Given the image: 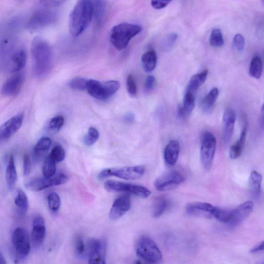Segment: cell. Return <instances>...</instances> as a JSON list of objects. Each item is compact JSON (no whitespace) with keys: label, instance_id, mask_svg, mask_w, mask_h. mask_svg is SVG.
Returning <instances> with one entry per match:
<instances>
[{"label":"cell","instance_id":"cell-23","mask_svg":"<svg viewBox=\"0 0 264 264\" xmlns=\"http://www.w3.org/2000/svg\"><path fill=\"white\" fill-rule=\"evenodd\" d=\"M92 16L98 26H102L105 21L107 12V4L104 1L92 2Z\"/></svg>","mask_w":264,"mask_h":264},{"label":"cell","instance_id":"cell-41","mask_svg":"<svg viewBox=\"0 0 264 264\" xmlns=\"http://www.w3.org/2000/svg\"><path fill=\"white\" fill-rule=\"evenodd\" d=\"M64 122V118L62 116H57L50 122L48 129L52 133L56 134L62 127Z\"/></svg>","mask_w":264,"mask_h":264},{"label":"cell","instance_id":"cell-51","mask_svg":"<svg viewBox=\"0 0 264 264\" xmlns=\"http://www.w3.org/2000/svg\"><path fill=\"white\" fill-rule=\"evenodd\" d=\"M264 242H262L255 247L253 248L250 250V252L256 253L258 252L262 251L264 248Z\"/></svg>","mask_w":264,"mask_h":264},{"label":"cell","instance_id":"cell-44","mask_svg":"<svg viewBox=\"0 0 264 264\" xmlns=\"http://www.w3.org/2000/svg\"><path fill=\"white\" fill-rule=\"evenodd\" d=\"M75 248L76 254L81 256L84 254L86 250V246L84 240L80 236H78L76 240Z\"/></svg>","mask_w":264,"mask_h":264},{"label":"cell","instance_id":"cell-25","mask_svg":"<svg viewBox=\"0 0 264 264\" xmlns=\"http://www.w3.org/2000/svg\"><path fill=\"white\" fill-rule=\"evenodd\" d=\"M16 179H18V172H16L14 160L13 156L10 158L6 170V181L8 188L10 190L14 189Z\"/></svg>","mask_w":264,"mask_h":264},{"label":"cell","instance_id":"cell-32","mask_svg":"<svg viewBox=\"0 0 264 264\" xmlns=\"http://www.w3.org/2000/svg\"><path fill=\"white\" fill-rule=\"evenodd\" d=\"M14 204L22 214H26L28 208V202L26 194L23 191L18 192L15 198Z\"/></svg>","mask_w":264,"mask_h":264},{"label":"cell","instance_id":"cell-53","mask_svg":"<svg viewBox=\"0 0 264 264\" xmlns=\"http://www.w3.org/2000/svg\"><path fill=\"white\" fill-rule=\"evenodd\" d=\"M136 264H141L140 261H138Z\"/></svg>","mask_w":264,"mask_h":264},{"label":"cell","instance_id":"cell-36","mask_svg":"<svg viewBox=\"0 0 264 264\" xmlns=\"http://www.w3.org/2000/svg\"><path fill=\"white\" fill-rule=\"evenodd\" d=\"M219 96L218 88H214L210 91L203 102V106L206 110H210L216 104Z\"/></svg>","mask_w":264,"mask_h":264},{"label":"cell","instance_id":"cell-12","mask_svg":"<svg viewBox=\"0 0 264 264\" xmlns=\"http://www.w3.org/2000/svg\"><path fill=\"white\" fill-rule=\"evenodd\" d=\"M68 178L60 173L50 178H37L31 180L25 184V187L29 190L39 192L50 187L59 186L68 182Z\"/></svg>","mask_w":264,"mask_h":264},{"label":"cell","instance_id":"cell-38","mask_svg":"<svg viewBox=\"0 0 264 264\" xmlns=\"http://www.w3.org/2000/svg\"><path fill=\"white\" fill-rule=\"evenodd\" d=\"M48 204L50 210L53 212H58L61 204L59 195L56 192L50 194L48 196Z\"/></svg>","mask_w":264,"mask_h":264},{"label":"cell","instance_id":"cell-19","mask_svg":"<svg viewBox=\"0 0 264 264\" xmlns=\"http://www.w3.org/2000/svg\"><path fill=\"white\" fill-rule=\"evenodd\" d=\"M24 76L18 74L10 78L4 84L2 88V94L6 96L18 94L24 84Z\"/></svg>","mask_w":264,"mask_h":264},{"label":"cell","instance_id":"cell-9","mask_svg":"<svg viewBox=\"0 0 264 264\" xmlns=\"http://www.w3.org/2000/svg\"><path fill=\"white\" fill-rule=\"evenodd\" d=\"M145 171L144 168L142 166L107 168L99 173L98 177L100 180L112 176L126 180H134L142 177Z\"/></svg>","mask_w":264,"mask_h":264},{"label":"cell","instance_id":"cell-29","mask_svg":"<svg viewBox=\"0 0 264 264\" xmlns=\"http://www.w3.org/2000/svg\"><path fill=\"white\" fill-rule=\"evenodd\" d=\"M262 182V175L257 171H253L250 178V188L252 194L256 196L261 192Z\"/></svg>","mask_w":264,"mask_h":264},{"label":"cell","instance_id":"cell-7","mask_svg":"<svg viewBox=\"0 0 264 264\" xmlns=\"http://www.w3.org/2000/svg\"><path fill=\"white\" fill-rule=\"evenodd\" d=\"M58 18L56 13L49 8H42L33 13L28 20L26 28L36 30L54 24Z\"/></svg>","mask_w":264,"mask_h":264},{"label":"cell","instance_id":"cell-4","mask_svg":"<svg viewBox=\"0 0 264 264\" xmlns=\"http://www.w3.org/2000/svg\"><path fill=\"white\" fill-rule=\"evenodd\" d=\"M142 30L140 26L135 24L122 23L115 26L110 32V42L118 50H123L127 48L130 40Z\"/></svg>","mask_w":264,"mask_h":264},{"label":"cell","instance_id":"cell-43","mask_svg":"<svg viewBox=\"0 0 264 264\" xmlns=\"http://www.w3.org/2000/svg\"><path fill=\"white\" fill-rule=\"evenodd\" d=\"M126 88L128 94L132 96H135L138 93V88L134 76L129 74L126 79Z\"/></svg>","mask_w":264,"mask_h":264},{"label":"cell","instance_id":"cell-31","mask_svg":"<svg viewBox=\"0 0 264 264\" xmlns=\"http://www.w3.org/2000/svg\"><path fill=\"white\" fill-rule=\"evenodd\" d=\"M42 170L44 176L46 178H52L56 174V162L50 156H48L44 160Z\"/></svg>","mask_w":264,"mask_h":264},{"label":"cell","instance_id":"cell-33","mask_svg":"<svg viewBox=\"0 0 264 264\" xmlns=\"http://www.w3.org/2000/svg\"><path fill=\"white\" fill-rule=\"evenodd\" d=\"M195 107V97L193 93L186 92L185 95L183 106H182L184 116H188L192 112Z\"/></svg>","mask_w":264,"mask_h":264},{"label":"cell","instance_id":"cell-26","mask_svg":"<svg viewBox=\"0 0 264 264\" xmlns=\"http://www.w3.org/2000/svg\"><path fill=\"white\" fill-rule=\"evenodd\" d=\"M208 74V70H206L194 76L188 82L187 92L193 93L199 89L204 84Z\"/></svg>","mask_w":264,"mask_h":264},{"label":"cell","instance_id":"cell-13","mask_svg":"<svg viewBox=\"0 0 264 264\" xmlns=\"http://www.w3.org/2000/svg\"><path fill=\"white\" fill-rule=\"evenodd\" d=\"M184 176L180 172L172 171L164 174L154 182L156 188L160 192L171 190L185 181Z\"/></svg>","mask_w":264,"mask_h":264},{"label":"cell","instance_id":"cell-22","mask_svg":"<svg viewBox=\"0 0 264 264\" xmlns=\"http://www.w3.org/2000/svg\"><path fill=\"white\" fill-rule=\"evenodd\" d=\"M180 144L178 141L172 140L165 147L164 156L165 162L169 166H174L178 161L180 152Z\"/></svg>","mask_w":264,"mask_h":264},{"label":"cell","instance_id":"cell-16","mask_svg":"<svg viewBox=\"0 0 264 264\" xmlns=\"http://www.w3.org/2000/svg\"><path fill=\"white\" fill-rule=\"evenodd\" d=\"M254 208V204L252 201L246 202L236 209L232 210L228 224L235 227L241 224L250 216Z\"/></svg>","mask_w":264,"mask_h":264},{"label":"cell","instance_id":"cell-8","mask_svg":"<svg viewBox=\"0 0 264 264\" xmlns=\"http://www.w3.org/2000/svg\"><path fill=\"white\" fill-rule=\"evenodd\" d=\"M138 256L144 260L156 263L162 258V254L156 242L150 238H142L136 246Z\"/></svg>","mask_w":264,"mask_h":264},{"label":"cell","instance_id":"cell-27","mask_svg":"<svg viewBox=\"0 0 264 264\" xmlns=\"http://www.w3.org/2000/svg\"><path fill=\"white\" fill-rule=\"evenodd\" d=\"M142 64L144 71L151 72L156 68L157 63V55L154 50L144 53L142 58Z\"/></svg>","mask_w":264,"mask_h":264},{"label":"cell","instance_id":"cell-11","mask_svg":"<svg viewBox=\"0 0 264 264\" xmlns=\"http://www.w3.org/2000/svg\"><path fill=\"white\" fill-rule=\"evenodd\" d=\"M104 188L109 192H126L144 199L148 198L152 194V192L145 187L112 180H108L105 182Z\"/></svg>","mask_w":264,"mask_h":264},{"label":"cell","instance_id":"cell-52","mask_svg":"<svg viewBox=\"0 0 264 264\" xmlns=\"http://www.w3.org/2000/svg\"><path fill=\"white\" fill-rule=\"evenodd\" d=\"M0 264H7L6 260L1 252H0Z\"/></svg>","mask_w":264,"mask_h":264},{"label":"cell","instance_id":"cell-5","mask_svg":"<svg viewBox=\"0 0 264 264\" xmlns=\"http://www.w3.org/2000/svg\"><path fill=\"white\" fill-rule=\"evenodd\" d=\"M120 88L118 80H111L100 82L94 80H88L86 90L93 98L100 101H106L116 92Z\"/></svg>","mask_w":264,"mask_h":264},{"label":"cell","instance_id":"cell-18","mask_svg":"<svg viewBox=\"0 0 264 264\" xmlns=\"http://www.w3.org/2000/svg\"><path fill=\"white\" fill-rule=\"evenodd\" d=\"M130 198L128 194L119 196L112 204L109 214L110 218L114 220L120 218L130 210Z\"/></svg>","mask_w":264,"mask_h":264},{"label":"cell","instance_id":"cell-39","mask_svg":"<svg viewBox=\"0 0 264 264\" xmlns=\"http://www.w3.org/2000/svg\"><path fill=\"white\" fill-rule=\"evenodd\" d=\"M88 80L84 78L77 77L72 79L69 84L70 87L76 90H86Z\"/></svg>","mask_w":264,"mask_h":264},{"label":"cell","instance_id":"cell-40","mask_svg":"<svg viewBox=\"0 0 264 264\" xmlns=\"http://www.w3.org/2000/svg\"><path fill=\"white\" fill-rule=\"evenodd\" d=\"M100 137V134L94 128L91 127L89 128L87 135L84 137V142L87 146L93 145Z\"/></svg>","mask_w":264,"mask_h":264},{"label":"cell","instance_id":"cell-28","mask_svg":"<svg viewBox=\"0 0 264 264\" xmlns=\"http://www.w3.org/2000/svg\"><path fill=\"white\" fill-rule=\"evenodd\" d=\"M52 144V140L50 138L43 137L40 139L34 148L36 156L38 158L42 157L48 152Z\"/></svg>","mask_w":264,"mask_h":264},{"label":"cell","instance_id":"cell-47","mask_svg":"<svg viewBox=\"0 0 264 264\" xmlns=\"http://www.w3.org/2000/svg\"><path fill=\"white\" fill-rule=\"evenodd\" d=\"M31 170V162L30 156L25 154L24 158V172L26 176H28Z\"/></svg>","mask_w":264,"mask_h":264},{"label":"cell","instance_id":"cell-45","mask_svg":"<svg viewBox=\"0 0 264 264\" xmlns=\"http://www.w3.org/2000/svg\"><path fill=\"white\" fill-rule=\"evenodd\" d=\"M234 43L239 52H242L244 50L245 46V40L242 34H238L234 36Z\"/></svg>","mask_w":264,"mask_h":264},{"label":"cell","instance_id":"cell-1","mask_svg":"<svg viewBox=\"0 0 264 264\" xmlns=\"http://www.w3.org/2000/svg\"><path fill=\"white\" fill-rule=\"evenodd\" d=\"M26 62V50L22 43L14 37L4 39L0 44V70L9 74L22 70Z\"/></svg>","mask_w":264,"mask_h":264},{"label":"cell","instance_id":"cell-21","mask_svg":"<svg viewBox=\"0 0 264 264\" xmlns=\"http://www.w3.org/2000/svg\"><path fill=\"white\" fill-rule=\"evenodd\" d=\"M214 206L206 202H196L188 204L186 208L190 216L210 218L212 216Z\"/></svg>","mask_w":264,"mask_h":264},{"label":"cell","instance_id":"cell-15","mask_svg":"<svg viewBox=\"0 0 264 264\" xmlns=\"http://www.w3.org/2000/svg\"><path fill=\"white\" fill-rule=\"evenodd\" d=\"M24 114H19L12 118L0 126V143L11 138L21 128Z\"/></svg>","mask_w":264,"mask_h":264},{"label":"cell","instance_id":"cell-2","mask_svg":"<svg viewBox=\"0 0 264 264\" xmlns=\"http://www.w3.org/2000/svg\"><path fill=\"white\" fill-rule=\"evenodd\" d=\"M33 60V72L38 78H42L50 71L53 62L52 48L44 38L33 40L31 48Z\"/></svg>","mask_w":264,"mask_h":264},{"label":"cell","instance_id":"cell-24","mask_svg":"<svg viewBox=\"0 0 264 264\" xmlns=\"http://www.w3.org/2000/svg\"><path fill=\"white\" fill-rule=\"evenodd\" d=\"M246 134L247 124L246 122H244L239 139L230 148L229 156L230 158L236 160L241 156L246 142Z\"/></svg>","mask_w":264,"mask_h":264},{"label":"cell","instance_id":"cell-35","mask_svg":"<svg viewBox=\"0 0 264 264\" xmlns=\"http://www.w3.org/2000/svg\"><path fill=\"white\" fill-rule=\"evenodd\" d=\"M232 210H228L214 206L212 212V216L218 221L228 223L229 222Z\"/></svg>","mask_w":264,"mask_h":264},{"label":"cell","instance_id":"cell-49","mask_svg":"<svg viewBox=\"0 0 264 264\" xmlns=\"http://www.w3.org/2000/svg\"><path fill=\"white\" fill-rule=\"evenodd\" d=\"M64 1H42L40 4L46 8L57 7L62 5Z\"/></svg>","mask_w":264,"mask_h":264},{"label":"cell","instance_id":"cell-30","mask_svg":"<svg viewBox=\"0 0 264 264\" xmlns=\"http://www.w3.org/2000/svg\"><path fill=\"white\" fill-rule=\"evenodd\" d=\"M170 206V202L166 198L158 197L156 200L153 211L154 218H159L166 211Z\"/></svg>","mask_w":264,"mask_h":264},{"label":"cell","instance_id":"cell-46","mask_svg":"<svg viewBox=\"0 0 264 264\" xmlns=\"http://www.w3.org/2000/svg\"><path fill=\"white\" fill-rule=\"evenodd\" d=\"M156 82V78L153 76H148L146 79L144 88L148 91L152 90L154 87Z\"/></svg>","mask_w":264,"mask_h":264},{"label":"cell","instance_id":"cell-6","mask_svg":"<svg viewBox=\"0 0 264 264\" xmlns=\"http://www.w3.org/2000/svg\"><path fill=\"white\" fill-rule=\"evenodd\" d=\"M12 242L15 252V262L18 263L26 258L30 250V244L26 230L22 227L16 228L12 236Z\"/></svg>","mask_w":264,"mask_h":264},{"label":"cell","instance_id":"cell-14","mask_svg":"<svg viewBox=\"0 0 264 264\" xmlns=\"http://www.w3.org/2000/svg\"><path fill=\"white\" fill-rule=\"evenodd\" d=\"M106 246L104 240H90L88 244V264H106Z\"/></svg>","mask_w":264,"mask_h":264},{"label":"cell","instance_id":"cell-20","mask_svg":"<svg viewBox=\"0 0 264 264\" xmlns=\"http://www.w3.org/2000/svg\"><path fill=\"white\" fill-rule=\"evenodd\" d=\"M236 120L234 112L231 109L226 110L222 118V138L226 144L228 143L232 137Z\"/></svg>","mask_w":264,"mask_h":264},{"label":"cell","instance_id":"cell-48","mask_svg":"<svg viewBox=\"0 0 264 264\" xmlns=\"http://www.w3.org/2000/svg\"><path fill=\"white\" fill-rule=\"evenodd\" d=\"M170 2V1H152L151 4L154 9L159 10L166 8Z\"/></svg>","mask_w":264,"mask_h":264},{"label":"cell","instance_id":"cell-34","mask_svg":"<svg viewBox=\"0 0 264 264\" xmlns=\"http://www.w3.org/2000/svg\"><path fill=\"white\" fill-rule=\"evenodd\" d=\"M262 72V60L260 57L256 56L251 62L250 68V74L252 77L258 79L261 77Z\"/></svg>","mask_w":264,"mask_h":264},{"label":"cell","instance_id":"cell-50","mask_svg":"<svg viewBox=\"0 0 264 264\" xmlns=\"http://www.w3.org/2000/svg\"><path fill=\"white\" fill-rule=\"evenodd\" d=\"M124 120L126 124L134 123L135 120V116L133 114L128 113L124 116Z\"/></svg>","mask_w":264,"mask_h":264},{"label":"cell","instance_id":"cell-3","mask_svg":"<svg viewBox=\"0 0 264 264\" xmlns=\"http://www.w3.org/2000/svg\"><path fill=\"white\" fill-rule=\"evenodd\" d=\"M92 16V2L81 0L72 10L69 20V28L72 36H80L90 25Z\"/></svg>","mask_w":264,"mask_h":264},{"label":"cell","instance_id":"cell-10","mask_svg":"<svg viewBox=\"0 0 264 264\" xmlns=\"http://www.w3.org/2000/svg\"><path fill=\"white\" fill-rule=\"evenodd\" d=\"M217 140L210 132H206L201 141L200 159L204 168L210 170L216 154Z\"/></svg>","mask_w":264,"mask_h":264},{"label":"cell","instance_id":"cell-17","mask_svg":"<svg viewBox=\"0 0 264 264\" xmlns=\"http://www.w3.org/2000/svg\"><path fill=\"white\" fill-rule=\"evenodd\" d=\"M46 235L44 220L41 216H36L32 220L30 235L32 244L36 248L40 246L44 242Z\"/></svg>","mask_w":264,"mask_h":264},{"label":"cell","instance_id":"cell-37","mask_svg":"<svg viewBox=\"0 0 264 264\" xmlns=\"http://www.w3.org/2000/svg\"><path fill=\"white\" fill-rule=\"evenodd\" d=\"M210 44L211 46L218 48L224 45V39L220 29L216 28L212 31L210 38Z\"/></svg>","mask_w":264,"mask_h":264},{"label":"cell","instance_id":"cell-42","mask_svg":"<svg viewBox=\"0 0 264 264\" xmlns=\"http://www.w3.org/2000/svg\"><path fill=\"white\" fill-rule=\"evenodd\" d=\"M50 156L56 162H60L64 160L66 152L62 146H56L53 148Z\"/></svg>","mask_w":264,"mask_h":264}]
</instances>
